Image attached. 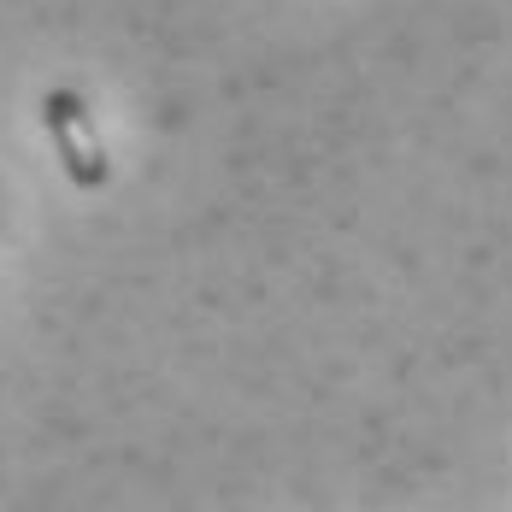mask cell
<instances>
[{
    "instance_id": "obj_1",
    "label": "cell",
    "mask_w": 512,
    "mask_h": 512,
    "mask_svg": "<svg viewBox=\"0 0 512 512\" xmlns=\"http://www.w3.org/2000/svg\"><path fill=\"white\" fill-rule=\"evenodd\" d=\"M42 124H48L53 148H59L65 177H71L77 189H106L112 159H106V142H101V130H95L89 101H83L77 89H53L48 101H42Z\"/></svg>"
}]
</instances>
